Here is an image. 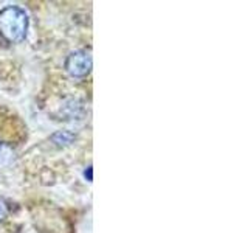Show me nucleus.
<instances>
[{
    "label": "nucleus",
    "mask_w": 248,
    "mask_h": 233,
    "mask_svg": "<svg viewBox=\"0 0 248 233\" xmlns=\"http://www.w3.org/2000/svg\"><path fill=\"white\" fill-rule=\"evenodd\" d=\"M85 179H87L89 182H92V179H93L92 177V166H89L87 169H85Z\"/></svg>",
    "instance_id": "nucleus-5"
},
{
    "label": "nucleus",
    "mask_w": 248,
    "mask_h": 233,
    "mask_svg": "<svg viewBox=\"0 0 248 233\" xmlns=\"http://www.w3.org/2000/svg\"><path fill=\"white\" fill-rule=\"evenodd\" d=\"M76 135L72 131H58L51 135V142L58 146H68L75 142Z\"/></svg>",
    "instance_id": "nucleus-3"
},
{
    "label": "nucleus",
    "mask_w": 248,
    "mask_h": 233,
    "mask_svg": "<svg viewBox=\"0 0 248 233\" xmlns=\"http://www.w3.org/2000/svg\"><path fill=\"white\" fill-rule=\"evenodd\" d=\"M28 33V14L17 5L5 6L0 11V34L8 42H22L25 41Z\"/></svg>",
    "instance_id": "nucleus-1"
},
{
    "label": "nucleus",
    "mask_w": 248,
    "mask_h": 233,
    "mask_svg": "<svg viewBox=\"0 0 248 233\" xmlns=\"http://www.w3.org/2000/svg\"><path fill=\"white\" fill-rule=\"evenodd\" d=\"M5 216H6V205L0 200V221H2Z\"/></svg>",
    "instance_id": "nucleus-4"
},
{
    "label": "nucleus",
    "mask_w": 248,
    "mask_h": 233,
    "mask_svg": "<svg viewBox=\"0 0 248 233\" xmlns=\"http://www.w3.org/2000/svg\"><path fill=\"white\" fill-rule=\"evenodd\" d=\"M65 70L73 78H85L92 70V56L85 50H76L65 59Z\"/></svg>",
    "instance_id": "nucleus-2"
}]
</instances>
